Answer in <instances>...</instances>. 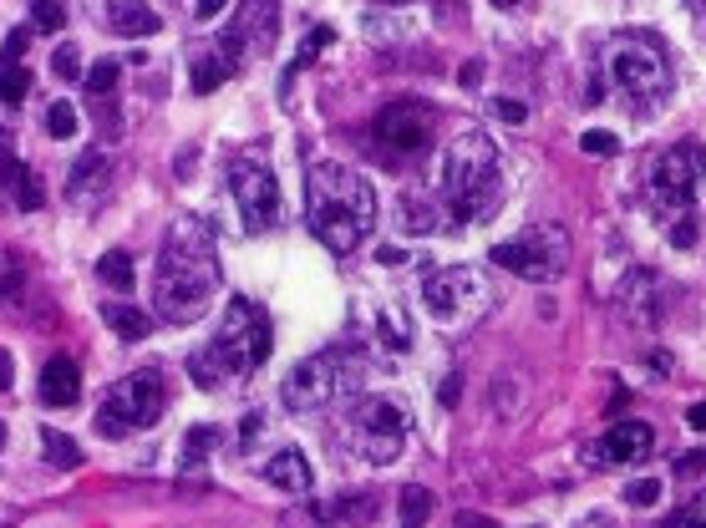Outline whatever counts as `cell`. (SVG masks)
I'll return each instance as SVG.
<instances>
[{
	"instance_id": "cell-46",
	"label": "cell",
	"mask_w": 706,
	"mask_h": 528,
	"mask_svg": "<svg viewBox=\"0 0 706 528\" xmlns=\"http://www.w3.org/2000/svg\"><path fill=\"white\" fill-rule=\"evenodd\" d=\"M457 528H498V524H493V518H483V514H463V518H457Z\"/></svg>"
},
{
	"instance_id": "cell-31",
	"label": "cell",
	"mask_w": 706,
	"mask_h": 528,
	"mask_svg": "<svg viewBox=\"0 0 706 528\" xmlns=\"http://www.w3.org/2000/svg\"><path fill=\"white\" fill-rule=\"evenodd\" d=\"M219 82H229V72H224V61H219L214 51L193 61V92H214Z\"/></svg>"
},
{
	"instance_id": "cell-42",
	"label": "cell",
	"mask_w": 706,
	"mask_h": 528,
	"mask_svg": "<svg viewBox=\"0 0 706 528\" xmlns=\"http://www.w3.org/2000/svg\"><path fill=\"white\" fill-rule=\"evenodd\" d=\"M16 386V361H11V351H0V392H11Z\"/></svg>"
},
{
	"instance_id": "cell-44",
	"label": "cell",
	"mask_w": 706,
	"mask_h": 528,
	"mask_svg": "<svg viewBox=\"0 0 706 528\" xmlns=\"http://www.w3.org/2000/svg\"><path fill=\"white\" fill-rule=\"evenodd\" d=\"M692 6V21H696V37L706 41V0H686Z\"/></svg>"
},
{
	"instance_id": "cell-50",
	"label": "cell",
	"mask_w": 706,
	"mask_h": 528,
	"mask_svg": "<svg viewBox=\"0 0 706 528\" xmlns=\"http://www.w3.org/2000/svg\"><path fill=\"white\" fill-rule=\"evenodd\" d=\"M493 6H503V11H508V6H518V0H493Z\"/></svg>"
},
{
	"instance_id": "cell-13",
	"label": "cell",
	"mask_w": 706,
	"mask_h": 528,
	"mask_svg": "<svg viewBox=\"0 0 706 528\" xmlns=\"http://www.w3.org/2000/svg\"><path fill=\"white\" fill-rule=\"evenodd\" d=\"M351 382V356L341 346L331 351H315V356H305L295 366V372L285 376V386H280V396H285L290 412H315L325 407L331 396H341Z\"/></svg>"
},
{
	"instance_id": "cell-21",
	"label": "cell",
	"mask_w": 706,
	"mask_h": 528,
	"mask_svg": "<svg viewBox=\"0 0 706 528\" xmlns=\"http://www.w3.org/2000/svg\"><path fill=\"white\" fill-rule=\"evenodd\" d=\"M102 321H108V331H112L118 341H128V346H138V341L153 331V315L138 311V305H122V301L102 305Z\"/></svg>"
},
{
	"instance_id": "cell-1",
	"label": "cell",
	"mask_w": 706,
	"mask_h": 528,
	"mask_svg": "<svg viewBox=\"0 0 706 528\" xmlns=\"http://www.w3.org/2000/svg\"><path fill=\"white\" fill-rule=\"evenodd\" d=\"M219 295V244L199 219L168 224L153 270V311L168 325H193Z\"/></svg>"
},
{
	"instance_id": "cell-34",
	"label": "cell",
	"mask_w": 706,
	"mask_h": 528,
	"mask_svg": "<svg viewBox=\"0 0 706 528\" xmlns=\"http://www.w3.org/2000/svg\"><path fill=\"white\" fill-rule=\"evenodd\" d=\"M650 504H660V483L656 478L625 483V508H650Z\"/></svg>"
},
{
	"instance_id": "cell-43",
	"label": "cell",
	"mask_w": 706,
	"mask_h": 528,
	"mask_svg": "<svg viewBox=\"0 0 706 528\" xmlns=\"http://www.w3.org/2000/svg\"><path fill=\"white\" fill-rule=\"evenodd\" d=\"M229 0H199V6H193V11H199V21H214L219 11H224Z\"/></svg>"
},
{
	"instance_id": "cell-24",
	"label": "cell",
	"mask_w": 706,
	"mask_h": 528,
	"mask_svg": "<svg viewBox=\"0 0 706 528\" xmlns=\"http://www.w3.org/2000/svg\"><path fill=\"white\" fill-rule=\"evenodd\" d=\"M331 41H335V31H331V26H311V31H305V41H300V47H295V61H290V72H285V87H290V77H295V72H305V67H311V61L321 57V51L331 47Z\"/></svg>"
},
{
	"instance_id": "cell-4",
	"label": "cell",
	"mask_w": 706,
	"mask_h": 528,
	"mask_svg": "<svg viewBox=\"0 0 706 528\" xmlns=\"http://www.w3.org/2000/svg\"><path fill=\"white\" fill-rule=\"evenodd\" d=\"M270 356V321L254 301H229L219 331L189 356V376L204 392H240Z\"/></svg>"
},
{
	"instance_id": "cell-36",
	"label": "cell",
	"mask_w": 706,
	"mask_h": 528,
	"mask_svg": "<svg viewBox=\"0 0 706 528\" xmlns=\"http://www.w3.org/2000/svg\"><path fill=\"white\" fill-rule=\"evenodd\" d=\"M579 148H585L589 158H611L621 143H615V132H605V128H589L585 138H579Z\"/></svg>"
},
{
	"instance_id": "cell-7",
	"label": "cell",
	"mask_w": 706,
	"mask_h": 528,
	"mask_svg": "<svg viewBox=\"0 0 706 528\" xmlns=\"http://www.w3.org/2000/svg\"><path fill=\"white\" fill-rule=\"evenodd\" d=\"M341 447L351 457H361V463H372V468L396 463V453L407 447V412L386 402V396H361V402H351L346 422H341Z\"/></svg>"
},
{
	"instance_id": "cell-14",
	"label": "cell",
	"mask_w": 706,
	"mask_h": 528,
	"mask_svg": "<svg viewBox=\"0 0 706 528\" xmlns=\"http://www.w3.org/2000/svg\"><path fill=\"white\" fill-rule=\"evenodd\" d=\"M432 122L437 118H432V108H422V102H392V108H382V118H376V143L396 158L427 153Z\"/></svg>"
},
{
	"instance_id": "cell-37",
	"label": "cell",
	"mask_w": 706,
	"mask_h": 528,
	"mask_svg": "<svg viewBox=\"0 0 706 528\" xmlns=\"http://www.w3.org/2000/svg\"><path fill=\"white\" fill-rule=\"evenodd\" d=\"M26 47H31V31H11V37H6V51H0V61H6V67H21V57H26Z\"/></svg>"
},
{
	"instance_id": "cell-2",
	"label": "cell",
	"mask_w": 706,
	"mask_h": 528,
	"mask_svg": "<svg viewBox=\"0 0 706 528\" xmlns=\"http://www.w3.org/2000/svg\"><path fill=\"white\" fill-rule=\"evenodd\" d=\"M376 224V189L346 163H315L305 179V229L331 254H351Z\"/></svg>"
},
{
	"instance_id": "cell-20",
	"label": "cell",
	"mask_w": 706,
	"mask_h": 528,
	"mask_svg": "<svg viewBox=\"0 0 706 528\" xmlns=\"http://www.w3.org/2000/svg\"><path fill=\"white\" fill-rule=\"evenodd\" d=\"M108 21H112L118 37H158V31H163L158 11H153V6H143V0H112Z\"/></svg>"
},
{
	"instance_id": "cell-40",
	"label": "cell",
	"mask_w": 706,
	"mask_h": 528,
	"mask_svg": "<svg viewBox=\"0 0 706 528\" xmlns=\"http://www.w3.org/2000/svg\"><path fill=\"white\" fill-rule=\"evenodd\" d=\"M260 433H264V417H260V412H250V417L240 422V447H244V453L254 447V437H260Z\"/></svg>"
},
{
	"instance_id": "cell-15",
	"label": "cell",
	"mask_w": 706,
	"mask_h": 528,
	"mask_svg": "<svg viewBox=\"0 0 706 528\" xmlns=\"http://www.w3.org/2000/svg\"><path fill=\"white\" fill-rule=\"evenodd\" d=\"M615 305H621L625 321L646 325V331L666 321V290H660V280L631 260H625V280H621V290H615Z\"/></svg>"
},
{
	"instance_id": "cell-39",
	"label": "cell",
	"mask_w": 706,
	"mask_h": 528,
	"mask_svg": "<svg viewBox=\"0 0 706 528\" xmlns=\"http://www.w3.org/2000/svg\"><path fill=\"white\" fill-rule=\"evenodd\" d=\"M437 6V21L443 26H463L467 21V0H432Z\"/></svg>"
},
{
	"instance_id": "cell-10",
	"label": "cell",
	"mask_w": 706,
	"mask_h": 528,
	"mask_svg": "<svg viewBox=\"0 0 706 528\" xmlns=\"http://www.w3.org/2000/svg\"><path fill=\"white\" fill-rule=\"evenodd\" d=\"M488 305V285H483L478 270H467V264H443V270H432L422 280V311L432 315L437 325L457 331V325H473Z\"/></svg>"
},
{
	"instance_id": "cell-19",
	"label": "cell",
	"mask_w": 706,
	"mask_h": 528,
	"mask_svg": "<svg viewBox=\"0 0 706 528\" xmlns=\"http://www.w3.org/2000/svg\"><path fill=\"white\" fill-rule=\"evenodd\" d=\"M0 183H6V193L16 199V209H26V214H37L41 204H47V189H41V179L31 169H26L21 158H0Z\"/></svg>"
},
{
	"instance_id": "cell-27",
	"label": "cell",
	"mask_w": 706,
	"mask_h": 528,
	"mask_svg": "<svg viewBox=\"0 0 706 528\" xmlns=\"http://www.w3.org/2000/svg\"><path fill=\"white\" fill-rule=\"evenodd\" d=\"M97 275L108 280L112 290H132V280H138V275H132V260H128L122 250H108V254H102V260H97Z\"/></svg>"
},
{
	"instance_id": "cell-41",
	"label": "cell",
	"mask_w": 706,
	"mask_h": 528,
	"mask_svg": "<svg viewBox=\"0 0 706 528\" xmlns=\"http://www.w3.org/2000/svg\"><path fill=\"white\" fill-rule=\"evenodd\" d=\"M676 528H706V493H702V498H696L692 508H686L682 518H676Z\"/></svg>"
},
{
	"instance_id": "cell-28",
	"label": "cell",
	"mask_w": 706,
	"mask_h": 528,
	"mask_svg": "<svg viewBox=\"0 0 706 528\" xmlns=\"http://www.w3.org/2000/svg\"><path fill=\"white\" fill-rule=\"evenodd\" d=\"M102 173H108V158L97 153V148H87V153L77 158V169H72V193H77V199H82V193L92 189V179H102Z\"/></svg>"
},
{
	"instance_id": "cell-18",
	"label": "cell",
	"mask_w": 706,
	"mask_h": 528,
	"mask_svg": "<svg viewBox=\"0 0 706 528\" xmlns=\"http://www.w3.org/2000/svg\"><path fill=\"white\" fill-rule=\"evenodd\" d=\"M77 396H82L77 361L72 356L47 361V372H41V402H47V407H77Z\"/></svg>"
},
{
	"instance_id": "cell-17",
	"label": "cell",
	"mask_w": 706,
	"mask_h": 528,
	"mask_svg": "<svg viewBox=\"0 0 706 528\" xmlns=\"http://www.w3.org/2000/svg\"><path fill=\"white\" fill-rule=\"evenodd\" d=\"M260 478L270 483V488H280V493H311V483H315V473H311V457L300 453V447H285V453H275L270 463L260 468Z\"/></svg>"
},
{
	"instance_id": "cell-29",
	"label": "cell",
	"mask_w": 706,
	"mask_h": 528,
	"mask_svg": "<svg viewBox=\"0 0 706 528\" xmlns=\"http://www.w3.org/2000/svg\"><path fill=\"white\" fill-rule=\"evenodd\" d=\"M26 92H31V72H26V67H0V102H6V108H21Z\"/></svg>"
},
{
	"instance_id": "cell-16",
	"label": "cell",
	"mask_w": 706,
	"mask_h": 528,
	"mask_svg": "<svg viewBox=\"0 0 706 528\" xmlns=\"http://www.w3.org/2000/svg\"><path fill=\"white\" fill-rule=\"evenodd\" d=\"M650 447H656V427L625 417V422H615L595 447H585V463H625V468H631V463H646Z\"/></svg>"
},
{
	"instance_id": "cell-6",
	"label": "cell",
	"mask_w": 706,
	"mask_h": 528,
	"mask_svg": "<svg viewBox=\"0 0 706 528\" xmlns=\"http://www.w3.org/2000/svg\"><path fill=\"white\" fill-rule=\"evenodd\" d=\"M702 183H706V153L692 138L650 158L646 204H650V214L660 219V229L682 224V219H696V193H702Z\"/></svg>"
},
{
	"instance_id": "cell-22",
	"label": "cell",
	"mask_w": 706,
	"mask_h": 528,
	"mask_svg": "<svg viewBox=\"0 0 706 528\" xmlns=\"http://www.w3.org/2000/svg\"><path fill=\"white\" fill-rule=\"evenodd\" d=\"M41 453H47V463L51 468H82V447L72 443V437L67 433H57V427H47V433H41Z\"/></svg>"
},
{
	"instance_id": "cell-33",
	"label": "cell",
	"mask_w": 706,
	"mask_h": 528,
	"mask_svg": "<svg viewBox=\"0 0 706 528\" xmlns=\"http://www.w3.org/2000/svg\"><path fill=\"white\" fill-rule=\"evenodd\" d=\"M61 0H31V31H61Z\"/></svg>"
},
{
	"instance_id": "cell-25",
	"label": "cell",
	"mask_w": 706,
	"mask_h": 528,
	"mask_svg": "<svg viewBox=\"0 0 706 528\" xmlns=\"http://www.w3.org/2000/svg\"><path fill=\"white\" fill-rule=\"evenodd\" d=\"M214 447H219V433H214V427H193V433L189 437H183V457H179V468H204V457L209 453H214Z\"/></svg>"
},
{
	"instance_id": "cell-8",
	"label": "cell",
	"mask_w": 706,
	"mask_h": 528,
	"mask_svg": "<svg viewBox=\"0 0 706 528\" xmlns=\"http://www.w3.org/2000/svg\"><path fill=\"white\" fill-rule=\"evenodd\" d=\"M168 407V386L158 372H128L122 382L108 386L102 396V407H97V437H108V443H122L128 433H143L163 417Z\"/></svg>"
},
{
	"instance_id": "cell-47",
	"label": "cell",
	"mask_w": 706,
	"mask_h": 528,
	"mask_svg": "<svg viewBox=\"0 0 706 528\" xmlns=\"http://www.w3.org/2000/svg\"><path fill=\"white\" fill-rule=\"evenodd\" d=\"M376 264H386V270H396V264H402V250H376Z\"/></svg>"
},
{
	"instance_id": "cell-23",
	"label": "cell",
	"mask_w": 706,
	"mask_h": 528,
	"mask_svg": "<svg viewBox=\"0 0 706 528\" xmlns=\"http://www.w3.org/2000/svg\"><path fill=\"white\" fill-rule=\"evenodd\" d=\"M432 508H437V498L427 488H417V483H407L402 488V518H396V528H422L432 518Z\"/></svg>"
},
{
	"instance_id": "cell-26",
	"label": "cell",
	"mask_w": 706,
	"mask_h": 528,
	"mask_svg": "<svg viewBox=\"0 0 706 528\" xmlns=\"http://www.w3.org/2000/svg\"><path fill=\"white\" fill-rule=\"evenodd\" d=\"M402 229H407V234H432V229H437V209H432L427 199H417V193H407V199H402Z\"/></svg>"
},
{
	"instance_id": "cell-35",
	"label": "cell",
	"mask_w": 706,
	"mask_h": 528,
	"mask_svg": "<svg viewBox=\"0 0 706 528\" xmlns=\"http://www.w3.org/2000/svg\"><path fill=\"white\" fill-rule=\"evenodd\" d=\"M51 72H57V77H67V82H72V77H82V51H77L72 41H61V47H57V57H51Z\"/></svg>"
},
{
	"instance_id": "cell-9",
	"label": "cell",
	"mask_w": 706,
	"mask_h": 528,
	"mask_svg": "<svg viewBox=\"0 0 706 528\" xmlns=\"http://www.w3.org/2000/svg\"><path fill=\"white\" fill-rule=\"evenodd\" d=\"M488 260L528 285H554L569 275V234L559 224H528L524 234L493 244Z\"/></svg>"
},
{
	"instance_id": "cell-38",
	"label": "cell",
	"mask_w": 706,
	"mask_h": 528,
	"mask_svg": "<svg viewBox=\"0 0 706 528\" xmlns=\"http://www.w3.org/2000/svg\"><path fill=\"white\" fill-rule=\"evenodd\" d=\"M493 118H498V122H514V128H518V122L528 118V108H524V102H514V97H493Z\"/></svg>"
},
{
	"instance_id": "cell-51",
	"label": "cell",
	"mask_w": 706,
	"mask_h": 528,
	"mask_svg": "<svg viewBox=\"0 0 706 528\" xmlns=\"http://www.w3.org/2000/svg\"><path fill=\"white\" fill-rule=\"evenodd\" d=\"M0 447H6V427H0Z\"/></svg>"
},
{
	"instance_id": "cell-45",
	"label": "cell",
	"mask_w": 706,
	"mask_h": 528,
	"mask_svg": "<svg viewBox=\"0 0 706 528\" xmlns=\"http://www.w3.org/2000/svg\"><path fill=\"white\" fill-rule=\"evenodd\" d=\"M686 422H692L696 433H706V402H692V407H686Z\"/></svg>"
},
{
	"instance_id": "cell-3",
	"label": "cell",
	"mask_w": 706,
	"mask_h": 528,
	"mask_svg": "<svg viewBox=\"0 0 706 528\" xmlns=\"http://www.w3.org/2000/svg\"><path fill=\"white\" fill-rule=\"evenodd\" d=\"M437 193L453 224H478L503 204V163L483 128H457L437 158Z\"/></svg>"
},
{
	"instance_id": "cell-11",
	"label": "cell",
	"mask_w": 706,
	"mask_h": 528,
	"mask_svg": "<svg viewBox=\"0 0 706 528\" xmlns=\"http://www.w3.org/2000/svg\"><path fill=\"white\" fill-rule=\"evenodd\" d=\"M229 193H234V204H240L244 229L264 234V229L280 224V179H275V169H270L264 148L234 153V163H229Z\"/></svg>"
},
{
	"instance_id": "cell-30",
	"label": "cell",
	"mask_w": 706,
	"mask_h": 528,
	"mask_svg": "<svg viewBox=\"0 0 706 528\" xmlns=\"http://www.w3.org/2000/svg\"><path fill=\"white\" fill-rule=\"evenodd\" d=\"M118 77H122V61H118V57H102L92 72H87V92H92V97H108L112 87H118Z\"/></svg>"
},
{
	"instance_id": "cell-5",
	"label": "cell",
	"mask_w": 706,
	"mask_h": 528,
	"mask_svg": "<svg viewBox=\"0 0 706 528\" xmlns=\"http://www.w3.org/2000/svg\"><path fill=\"white\" fill-rule=\"evenodd\" d=\"M615 92L621 102H656V97L670 92V61L660 51L656 37H641V31H625V37H611L605 51H599V77L589 87V97Z\"/></svg>"
},
{
	"instance_id": "cell-12",
	"label": "cell",
	"mask_w": 706,
	"mask_h": 528,
	"mask_svg": "<svg viewBox=\"0 0 706 528\" xmlns=\"http://www.w3.org/2000/svg\"><path fill=\"white\" fill-rule=\"evenodd\" d=\"M275 31H280V0H240V11L224 26L214 57L224 61V72L234 77L244 61L264 57V51L275 47Z\"/></svg>"
},
{
	"instance_id": "cell-48",
	"label": "cell",
	"mask_w": 706,
	"mask_h": 528,
	"mask_svg": "<svg viewBox=\"0 0 706 528\" xmlns=\"http://www.w3.org/2000/svg\"><path fill=\"white\" fill-rule=\"evenodd\" d=\"M443 402H447V407L457 402V376H447V382H443Z\"/></svg>"
},
{
	"instance_id": "cell-32",
	"label": "cell",
	"mask_w": 706,
	"mask_h": 528,
	"mask_svg": "<svg viewBox=\"0 0 706 528\" xmlns=\"http://www.w3.org/2000/svg\"><path fill=\"white\" fill-rule=\"evenodd\" d=\"M47 132H51V138H77V108H72V102H51V108H47Z\"/></svg>"
},
{
	"instance_id": "cell-49",
	"label": "cell",
	"mask_w": 706,
	"mask_h": 528,
	"mask_svg": "<svg viewBox=\"0 0 706 528\" xmlns=\"http://www.w3.org/2000/svg\"><path fill=\"white\" fill-rule=\"evenodd\" d=\"M376 6H412V0H376Z\"/></svg>"
}]
</instances>
